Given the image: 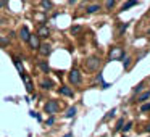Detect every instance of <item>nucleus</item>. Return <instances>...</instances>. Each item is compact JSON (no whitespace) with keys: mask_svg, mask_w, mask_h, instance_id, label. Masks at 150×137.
Here are the masks:
<instances>
[{"mask_svg":"<svg viewBox=\"0 0 150 137\" xmlns=\"http://www.w3.org/2000/svg\"><path fill=\"white\" fill-rule=\"evenodd\" d=\"M13 63H15V66H16V69H18V73H20V74H21V73H24V71H23V65L20 63V60H18V58H13Z\"/></svg>","mask_w":150,"mask_h":137,"instance_id":"obj_16","label":"nucleus"},{"mask_svg":"<svg viewBox=\"0 0 150 137\" xmlns=\"http://www.w3.org/2000/svg\"><path fill=\"white\" fill-rule=\"evenodd\" d=\"M100 63H102V60L98 56H89L86 60V69L87 71H95V69L100 68Z\"/></svg>","mask_w":150,"mask_h":137,"instance_id":"obj_1","label":"nucleus"},{"mask_svg":"<svg viewBox=\"0 0 150 137\" xmlns=\"http://www.w3.org/2000/svg\"><path fill=\"white\" fill-rule=\"evenodd\" d=\"M100 10V5H91V7H87V13H95V11Z\"/></svg>","mask_w":150,"mask_h":137,"instance_id":"obj_18","label":"nucleus"},{"mask_svg":"<svg viewBox=\"0 0 150 137\" xmlns=\"http://www.w3.org/2000/svg\"><path fill=\"white\" fill-rule=\"evenodd\" d=\"M37 66H39V68L45 73V74L50 71V66H49V63H47V61H37Z\"/></svg>","mask_w":150,"mask_h":137,"instance_id":"obj_13","label":"nucleus"},{"mask_svg":"<svg viewBox=\"0 0 150 137\" xmlns=\"http://www.w3.org/2000/svg\"><path fill=\"white\" fill-rule=\"evenodd\" d=\"M68 79H69V82L71 84H74V85H78V84H81V73L78 71V69H71L69 71V74H68Z\"/></svg>","mask_w":150,"mask_h":137,"instance_id":"obj_4","label":"nucleus"},{"mask_svg":"<svg viewBox=\"0 0 150 137\" xmlns=\"http://www.w3.org/2000/svg\"><path fill=\"white\" fill-rule=\"evenodd\" d=\"M21 78H23L24 84H26V90L28 92H33L34 90V85H33V81H31V78L28 74H24V73H21Z\"/></svg>","mask_w":150,"mask_h":137,"instance_id":"obj_7","label":"nucleus"},{"mask_svg":"<svg viewBox=\"0 0 150 137\" xmlns=\"http://www.w3.org/2000/svg\"><path fill=\"white\" fill-rule=\"evenodd\" d=\"M37 36L39 37H49L50 36V29L47 26H40L39 29H37Z\"/></svg>","mask_w":150,"mask_h":137,"instance_id":"obj_10","label":"nucleus"},{"mask_svg":"<svg viewBox=\"0 0 150 137\" xmlns=\"http://www.w3.org/2000/svg\"><path fill=\"white\" fill-rule=\"evenodd\" d=\"M60 94H62V95H66V97H74V92H73V89L68 87V85H62V87H60Z\"/></svg>","mask_w":150,"mask_h":137,"instance_id":"obj_9","label":"nucleus"},{"mask_svg":"<svg viewBox=\"0 0 150 137\" xmlns=\"http://www.w3.org/2000/svg\"><path fill=\"white\" fill-rule=\"evenodd\" d=\"M47 124H49V126H50V124H53V118H49V119H47Z\"/></svg>","mask_w":150,"mask_h":137,"instance_id":"obj_27","label":"nucleus"},{"mask_svg":"<svg viewBox=\"0 0 150 137\" xmlns=\"http://www.w3.org/2000/svg\"><path fill=\"white\" fill-rule=\"evenodd\" d=\"M115 2H116V0H107V4H105V8H107V10H111V8L115 7Z\"/></svg>","mask_w":150,"mask_h":137,"instance_id":"obj_20","label":"nucleus"},{"mask_svg":"<svg viewBox=\"0 0 150 137\" xmlns=\"http://www.w3.org/2000/svg\"><path fill=\"white\" fill-rule=\"evenodd\" d=\"M65 137H71V134H66V136Z\"/></svg>","mask_w":150,"mask_h":137,"instance_id":"obj_29","label":"nucleus"},{"mask_svg":"<svg viewBox=\"0 0 150 137\" xmlns=\"http://www.w3.org/2000/svg\"><path fill=\"white\" fill-rule=\"evenodd\" d=\"M137 4H139L137 0H127L126 4H124L123 7H121V11H126V10H129L131 7H134V5H137Z\"/></svg>","mask_w":150,"mask_h":137,"instance_id":"obj_12","label":"nucleus"},{"mask_svg":"<svg viewBox=\"0 0 150 137\" xmlns=\"http://www.w3.org/2000/svg\"><path fill=\"white\" fill-rule=\"evenodd\" d=\"M121 126H123V119H120V121H118V124H116V127H115V129H116V131H120V129H121Z\"/></svg>","mask_w":150,"mask_h":137,"instance_id":"obj_24","label":"nucleus"},{"mask_svg":"<svg viewBox=\"0 0 150 137\" xmlns=\"http://www.w3.org/2000/svg\"><path fill=\"white\" fill-rule=\"evenodd\" d=\"M123 63H124V68H127V66H129V58H126Z\"/></svg>","mask_w":150,"mask_h":137,"instance_id":"obj_26","label":"nucleus"},{"mask_svg":"<svg viewBox=\"0 0 150 137\" xmlns=\"http://www.w3.org/2000/svg\"><path fill=\"white\" fill-rule=\"evenodd\" d=\"M149 110H150V103L142 105V108H140V111H142V113H145V111H149Z\"/></svg>","mask_w":150,"mask_h":137,"instance_id":"obj_21","label":"nucleus"},{"mask_svg":"<svg viewBox=\"0 0 150 137\" xmlns=\"http://www.w3.org/2000/svg\"><path fill=\"white\" fill-rule=\"evenodd\" d=\"M29 29H28V26H21V29H20V39L21 40H24V42H28L29 40Z\"/></svg>","mask_w":150,"mask_h":137,"instance_id":"obj_8","label":"nucleus"},{"mask_svg":"<svg viewBox=\"0 0 150 137\" xmlns=\"http://www.w3.org/2000/svg\"><path fill=\"white\" fill-rule=\"evenodd\" d=\"M74 114H76V108H74V107H71V108H68V110H66L65 116H66V118H73Z\"/></svg>","mask_w":150,"mask_h":137,"instance_id":"obj_17","label":"nucleus"},{"mask_svg":"<svg viewBox=\"0 0 150 137\" xmlns=\"http://www.w3.org/2000/svg\"><path fill=\"white\" fill-rule=\"evenodd\" d=\"M149 98H150V90H145V92H144V94H140L139 95V97H137V103H144V102H145V100H149Z\"/></svg>","mask_w":150,"mask_h":137,"instance_id":"obj_11","label":"nucleus"},{"mask_svg":"<svg viewBox=\"0 0 150 137\" xmlns=\"http://www.w3.org/2000/svg\"><path fill=\"white\" fill-rule=\"evenodd\" d=\"M44 110H45L47 114H55L60 110V103L57 100H49L45 103V107H44Z\"/></svg>","mask_w":150,"mask_h":137,"instance_id":"obj_2","label":"nucleus"},{"mask_svg":"<svg viewBox=\"0 0 150 137\" xmlns=\"http://www.w3.org/2000/svg\"><path fill=\"white\" fill-rule=\"evenodd\" d=\"M145 131H147V132H150V123H149V124H147V126H145Z\"/></svg>","mask_w":150,"mask_h":137,"instance_id":"obj_28","label":"nucleus"},{"mask_svg":"<svg viewBox=\"0 0 150 137\" xmlns=\"http://www.w3.org/2000/svg\"><path fill=\"white\" fill-rule=\"evenodd\" d=\"M124 58V50L121 49V47H113L110 52V60H116V61H120V60Z\"/></svg>","mask_w":150,"mask_h":137,"instance_id":"obj_3","label":"nucleus"},{"mask_svg":"<svg viewBox=\"0 0 150 137\" xmlns=\"http://www.w3.org/2000/svg\"><path fill=\"white\" fill-rule=\"evenodd\" d=\"M142 87H144V82H140V84L137 85L136 89H134V94H137V92H140V90H142Z\"/></svg>","mask_w":150,"mask_h":137,"instance_id":"obj_23","label":"nucleus"},{"mask_svg":"<svg viewBox=\"0 0 150 137\" xmlns=\"http://www.w3.org/2000/svg\"><path fill=\"white\" fill-rule=\"evenodd\" d=\"M127 26H129L127 23H123V24H121V26H120V29H118V32H116V36H121V34H123L124 31L127 29Z\"/></svg>","mask_w":150,"mask_h":137,"instance_id":"obj_19","label":"nucleus"},{"mask_svg":"<svg viewBox=\"0 0 150 137\" xmlns=\"http://www.w3.org/2000/svg\"><path fill=\"white\" fill-rule=\"evenodd\" d=\"M28 42H29V45H31V49H34V50H37L39 49V45H40V37L37 36V34H31L29 36V40H28Z\"/></svg>","mask_w":150,"mask_h":137,"instance_id":"obj_5","label":"nucleus"},{"mask_svg":"<svg viewBox=\"0 0 150 137\" xmlns=\"http://www.w3.org/2000/svg\"><path fill=\"white\" fill-rule=\"evenodd\" d=\"M5 5H7V0H0V8L5 7Z\"/></svg>","mask_w":150,"mask_h":137,"instance_id":"obj_25","label":"nucleus"},{"mask_svg":"<svg viewBox=\"0 0 150 137\" xmlns=\"http://www.w3.org/2000/svg\"><path fill=\"white\" fill-rule=\"evenodd\" d=\"M37 50L40 52V55H42V56H47V55H50V53H52V47H50L49 44H40Z\"/></svg>","mask_w":150,"mask_h":137,"instance_id":"obj_6","label":"nucleus"},{"mask_svg":"<svg viewBox=\"0 0 150 137\" xmlns=\"http://www.w3.org/2000/svg\"><path fill=\"white\" fill-rule=\"evenodd\" d=\"M40 7H42V10H50L52 8V2L50 0H40Z\"/></svg>","mask_w":150,"mask_h":137,"instance_id":"obj_14","label":"nucleus"},{"mask_svg":"<svg viewBox=\"0 0 150 137\" xmlns=\"http://www.w3.org/2000/svg\"><path fill=\"white\" fill-rule=\"evenodd\" d=\"M52 85H53V82L49 81V79H44V81H40V87H42V89H52Z\"/></svg>","mask_w":150,"mask_h":137,"instance_id":"obj_15","label":"nucleus"},{"mask_svg":"<svg viewBox=\"0 0 150 137\" xmlns=\"http://www.w3.org/2000/svg\"><path fill=\"white\" fill-rule=\"evenodd\" d=\"M69 31H71V34H78L79 31H81V26H74V28H71Z\"/></svg>","mask_w":150,"mask_h":137,"instance_id":"obj_22","label":"nucleus"}]
</instances>
